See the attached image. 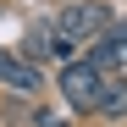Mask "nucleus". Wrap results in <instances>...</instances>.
I'll return each mask as SVG.
<instances>
[{"label": "nucleus", "mask_w": 127, "mask_h": 127, "mask_svg": "<svg viewBox=\"0 0 127 127\" xmlns=\"http://www.w3.org/2000/svg\"><path fill=\"white\" fill-rule=\"evenodd\" d=\"M111 22H116V17L105 11L99 0H77V6H66V11L55 17V28H50V33H55V50L72 61V50H77V44H94Z\"/></svg>", "instance_id": "obj_1"}, {"label": "nucleus", "mask_w": 127, "mask_h": 127, "mask_svg": "<svg viewBox=\"0 0 127 127\" xmlns=\"http://www.w3.org/2000/svg\"><path fill=\"white\" fill-rule=\"evenodd\" d=\"M99 83H105V72L94 61H66L61 66V94H66L72 111H99Z\"/></svg>", "instance_id": "obj_2"}, {"label": "nucleus", "mask_w": 127, "mask_h": 127, "mask_svg": "<svg viewBox=\"0 0 127 127\" xmlns=\"http://www.w3.org/2000/svg\"><path fill=\"white\" fill-rule=\"evenodd\" d=\"M94 66H99V72L127 66V22H111V28L94 39Z\"/></svg>", "instance_id": "obj_3"}, {"label": "nucleus", "mask_w": 127, "mask_h": 127, "mask_svg": "<svg viewBox=\"0 0 127 127\" xmlns=\"http://www.w3.org/2000/svg\"><path fill=\"white\" fill-rule=\"evenodd\" d=\"M0 83L17 89V94H33V89H39V66L22 61V55H11V50H0Z\"/></svg>", "instance_id": "obj_4"}, {"label": "nucleus", "mask_w": 127, "mask_h": 127, "mask_svg": "<svg viewBox=\"0 0 127 127\" xmlns=\"http://www.w3.org/2000/svg\"><path fill=\"white\" fill-rule=\"evenodd\" d=\"M99 116H127V83L116 72H105V83H99Z\"/></svg>", "instance_id": "obj_5"}, {"label": "nucleus", "mask_w": 127, "mask_h": 127, "mask_svg": "<svg viewBox=\"0 0 127 127\" xmlns=\"http://www.w3.org/2000/svg\"><path fill=\"white\" fill-rule=\"evenodd\" d=\"M44 50H55V33H50V28H33V33H28V61L44 55Z\"/></svg>", "instance_id": "obj_6"}, {"label": "nucleus", "mask_w": 127, "mask_h": 127, "mask_svg": "<svg viewBox=\"0 0 127 127\" xmlns=\"http://www.w3.org/2000/svg\"><path fill=\"white\" fill-rule=\"evenodd\" d=\"M44 127H61V122H44Z\"/></svg>", "instance_id": "obj_7"}]
</instances>
